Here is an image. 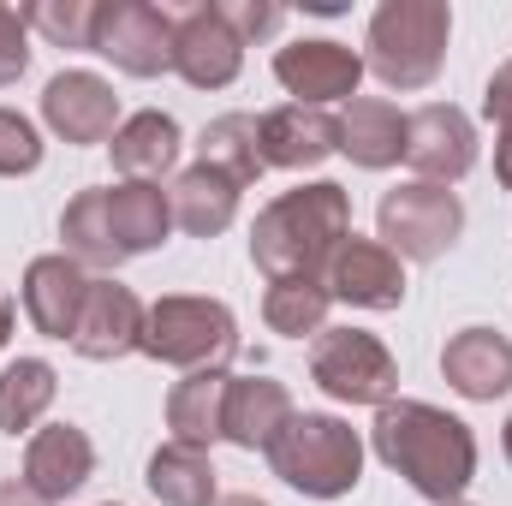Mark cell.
<instances>
[{"label": "cell", "instance_id": "cell-11", "mask_svg": "<svg viewBox=\"0 0 512 506\" xmlns=\"http://www.w3.org/2000/svg\"><path fill=\"white\" fill-rule=\"evenodd\" d=\"M405 161L429 185H459L477 167V126H471V114L453 108V102L417 108L411 126H405Z\"/></svg>", "mask_w": 512, "mask_h": 506}, {"label": "cell", "instance_id": "cell-33", "mask_svg": "<svg viewBox=\"0 0 512 506\" xmlns=\"http://www.w3.org/2000/svg\"><path fill=\"white\" fill-rule=\"evenodd\" d=\"M215 6H221V18L233 24V36H239L245 48L262 42V36H274V30H280V18H286L274 0H215Z\"/></svg>", "mask_w": 512, "mask_h": 506}, {"label": "cell", "instance_id": "cell-26", "mask_svg": "<svg viewBox=\"0 0 512 506\" xmlns=\"http://www.w3.org/2000/svg\"><path fill=\"white\" fill-rule=\"evenodd\" d=\"M60 239H66V256L78 268H120L126 256L114 245V221H108V185L96 191H78L60 215Z\"/></svg>", "mask_w": 512, "mask_h": 506}, {"label": "cell", "instance_id": "cell-19", "mask_svg": "<svg viewBox=\"0 0 512 506\" xmlns=\"http://www.w3.org/2000/svg\"><path fill=\"white\" fill-rule=\"evenodd\" d=\"M292 393H286V381L274 376H233L227 387V417H221V441H233V447H245V453H268L274 447V435L292 423Z\"/></svg>", "mask_w": 512, "mask_h": 506}, {"label": "cell", "instance_id": "cell-24", "mask_svg": "<svg viewBox=\"0 0 512 506\" xmlns=\"http://www.w3.org/2000/svg\"><path fill=\"white\" fill-rule=\"evenodd\" d=\"M227 387H233L227 370H197V376L173 381V393H167V429H173V441H185V447H203V453H209V447L221 441Z\"/></svg>", "mask_w": 512, "mask_h": 506}, {"label": "cell", "instance_id": "cell-7", "mask_svg": "<svg viewBox=\"0 0 512 506\" xmlns=\"http://www.w3.org/2000/svg\"><path fill=\"white\" fill-rule=\"evenodd\" d=\"M310 381L340 405H376L399 393V364L370 328H322L310 346Z\"/></svg>", "mask_w": 512, "mask_h": 506}, {"label": "cell", "instance_id": "cell-9", "mask_svg": "<svg viewBox=\"0 0 512 506\" xmlns=\"http://www.w3.org/2000/svg\"><path fill=\"white\" fill-rule=\"evenodd\" d=\"M274 78L298 108H328V102H358L364 84V54L334 42V36H304L274 54Z\"/></svg>", "mask_w": 512, "mask_h": 506}, {"label": "cell", "instance_id": "cell-39", "mask_svg": "<svg viewBox=\"0 0 512 506\" xmlns=\"http://www.w3.org/2000/svg\"><path fill=\"white\" fill-rule=\"evenodd\" d=\"M453 506H471V501H453Z\"/></svg>", "mask_w": 512, "mask_h": 506}, {"label": "cell", "instance_id": "cell-13", "mask_svg": "<svg viewBox=\"0 0 512 506\" xmlns=\"http://www.w3.org/2000/svg\"><path fill=\"white\" fill-rule=\"evenodd\" d=\"M322 286L334 304L352 310H399L405 304V262L387 251L382 239H340V251L328 256Z\"/></svg>", "mask_w": 512, "mask_h": 506}, {"label": "cell", "instance_id": "cell-5", "mask_svg": "<svg viewBox=\"0 0 512 506\" xmlns=\"http://www.w3.org/2000/svg\"><path fill=\"white\" fill-rule=\"evenodd\" d=\"M143 358L173 364L185 376L197 370H227L239 352V316L221 298H197V292H167L149 304L143 316Z\"/></svg>", "mask_w": 512, "mask_h": 506}, {"label": "cell", "instance_id": "cell-37", "mask_svg": "<svg viewBox=\"0 0 512 506\" xmlns=\"http://www.w3.org/2000/svg\"><path fill=\"white\" fill-rule=\"evenodd\" d=\"M215 506H268V501H262V495H221Z\"/></svg>", "mask_w": 512, "mask_h": 506}, {"label": "cell", "instance_id": "cell-17", "mask_svg": "<svg viewBox=\"0 0 512 506\" xmlns=\"http://www.w3.org/2000/svg\"><path fill=\"white\" fill-rule=\"evenodd\" d=\"M24 316H30V328L42 334V340H72V328H78V310H84V298H90V268H78L66 251L54 256H36L30 268H24Z\"/></svg>", "mask_w": 512, "mask_h": 506}, {"label": "cell", "instance_id": "cell-4", "mask_svg": "<svg viewBox=\"0 0 512 506\" xmlns=\"http://www.w3.org/2000/svg\"><path fill=\"white\" fill-rule=\"evenodd\" d=\"M447 36H453V6L447 0H382L370 12L364 72H376L399 96L429 90L447 66Z\"/></svg>", "mask_w": 512, "mask_h": 506}, {"label": "cell", "instance_id": "cell-38", "mask_svg": "<svg viewBox=\"0 0 512 506\" xmlns=\"http://www.w3.org/2000/svg\"><path fill=\"white\" fill-rule=\"evenodd\" d=\"M501 453H507V465H512V417H507V429H501Z\"/></svg>", "mask_w": 512, "mask_h": 506}, {"label": "cell", "instance_id": "cell-31", "mask_svg": "<svg viewBox=\"0 0 512 506\" xmlns=\"http://www.w3.org/2000/svg\"><path fill=\"white\" fill-rule=\"evenodd\" d=\"M483 114L495 126V179L512 191V60H501L495 78L483 84Z\"/></svg>", "mask_w": 512, "mask_h": 506}, {"label": "cell", "instance_id": "cell-30", "mask_svg": "<svg viewBox=\"0 0 512 506\" xmlns=\"http://www.w3.org/2000/svg\"><path fill=\"white\" fill-rule=\"evenodd\" d=\"M96 6H102V0H36V6H24V24L42 30L54 48H90V36H96Z\"/></svg>", "mask_w": 512, "mask_h": 506}, {"label": "cell", "instance_id": "cell-22", "mask_svg": "<svg viewBox=\"0 0 512 506\" xmlns=\"http://www.w3.org/2000/svg\"><path fill=\"white\" fill-rule=\"evenodd\" d=\"M108 221H114V245L120 256H149L167 245L173 233V197L161 185H143V179H120L108 185Z\"/></svg>", "mask_w": 512, "mask_h": 506}, {"label": "cell", "instance_id": "cell-10", "mask_svg": "<svg viewBox=\"0 0 512 506\" xmlns=\"http://www.w3.org/2000/svg\"><path fill=\"white\" fill-rule=\"evenodd\" d=\"M173 72L191 90H227L245 72V42L233 36L215 0H197L191 12L173 18Z\"/></svg>", "mask_w": 512, "mask_h": 506}, {"label": "cell", "instance_id": "cell-40", "mask_svg": "<svg viewBox=\"0 0 512 506\" xmlns=\"http://www.w3.org/2000/svg\"><path fill=\"white\" fill-rule=\"evenodd\" d=\"M108 506H114V501H108Z\"/></svg>", "mask_w": 512, "mask_h": 506}, {"label": "cell", "instance_id": "cell-14", "mask_svg": "<svg viewBox=\"0 0 512 506\" xmlns=\"http://www.w3.org/2000/svg\"><path fill=\"white\" fill-rule=\"evenodd\" d=\"M42 126L60 143H114L120 96L102 72H54L42 90Z\"/></svg>", "mask_w": 512, "mask_h": 506}, {"label": "cell", "instance_id": "cell-34", "mask_svg": "<svg viewBox=\"0 0 512 506\" xmlns=\"http://www.w3.org/2000/svg\"><path fill=\"white\" fill-rule=\"evenodd\" d=\"M24 66H30V24L18 6H0V90L18 84Z\"/></svg>", "mask_w": 512, "mask_h": 506}, {"label": "cell", "instance_id": "cell-28", "mask_svg": "<svg viewBox=\"0 0 512 506\" xmlns=\"http://www.w3.org/2000/svg\"><path fill=\"white\" fill-rule=\"evenodd\" d=\"M328 310H334V298H328V286L310 280V274H298V280H268V292H262V322H268V334H280V340L322 334V328H328Z\"/></svg>", "mask_w": 512, "mask_h": 506}, {"label": "cell", "instance_id": "cell-27", "mask_svg": "<svg viewBox=\"0 0 512 506\" xmlns=\"http://www.w3.org/2000/svg\"><path fill=\"white\" fill-rule=\"evenodd\" d=\"M54 393H60V376H54L48 358H12L0 370V429L6 435H30L48 417Z\"/></svg>", "mask_w": 512, "mask_h": 506}, {"label": "cell", "instance_id": "cell-3", "mask_svg": "<svg viewBox=\"0 0 512 506\" xmlns=\"http://www.w3.org/2000/svg\"><path fill=\"white\" fill-rule=\"evenodd\" d=\"M268 471L304 501H340L364 483V435L334 411H292L268 447Z\"/></svg>", "mask_w": 512, "mask_h": 506}, {"label": "cell", "instance_id": "cell-21", "mask_svg": "<svg viewBox=\"0 0 512 506\" xmlns=\"http://www.w3.org/2000/svg\"><path fill=\"white\" fill-rule=\"evenodd\" d=\"M114 173L120 179H143V185H161V173H173L179 167V149H185V131L173 114H161V108H143V114H131L120 120L114 131Z\"/></svg>", "mask_w": 512, "mask_h": 506}, {"label": "cell", "instance_id": "cell-6", "mask_svg": "<svg viewBox=\"0 0 512 506\" xmlns=\"http://www.w3.org/2000/svg\"><path fill=\"white\" fill-rule=\"evenodd\" d=\"M376 227H382V245L399 262H435L459 245L465 233V203L453 185H429V179H411V185H393L376 209Z\"/></svg>", "mask_w": 512, "mask_h": 506}, {"label": "cell", "instance_id": "cell-29", "mask_svg": "<svg viewBox=\"0 0 512 506\" xmlns=\"http://www.w3.org/2000/svg\"><path fill=\"white\" fill-rule=\"evenodd\" d=\"M197 149H203V167L227 173L239 191L268 173L262 167V149H256V114H221V120H209L203 137H197Z\"/></svg>", "mask_w": 512, "mask_h": 506}, {"label": "cell", "instance_id": "cell-25", "mask_svg": "<svg viewBox=\"0 0 512 506\" xmlns=\"http://www.w3.org/2000/svg\"><path fill=\"white\" fill-rule=\"evenodd\" d=\"M149 495L161 506H215L221 489H215V459L203 447H185V441H167L149 453V471H143Z\"/></svg>", "mask_w": 512, "mask_h": 506}, {"label": "cell", "instance_id": "cell-2", "mask_svg": "<svg viewBox=\"0 0 512 506\" xmlns=\"http://www.w3.org/2000/svg\"><path fill=\"white\" fill-rule=\"evenodd\" d=\"M352 239V191L334 179H310L298 191H280L251 227V262L268 280H322L328 256Z\"/></svg>", "mask_w": 512, "mask_h": 506}, {"label": "cell", "instance_id": "cell-1", "mask_svg": "<svg viewBox=\"0 0 512 506\" xmlns=\"http://www.w3.org/2000/svg\"><path fill=\"white\" fill-rule=\"evenodd\" d=\"M370 447L393 477H405L423 501L453 506L465 501L471 477H477V435L465 417L429 405V399H387L376 411Z\"/></svg>", "mask_w": 512, "mask_h": 506}, {"label": "cell", "instance_id": "cell-8", "mask_svg": "<svg viewBox=\"0 0 512 506\" xmlns=\"http://www.w3.org/2000/svg\"><path fill=\"white\" fill-rule=\"evenodd\" d=\"M90 54L114 60V72L126 78H161L173 72V18L149 0H102Z\"/></svg>", "mask_w": 512, "mask_h": 506}, {"label": "cell", "instance_id": "cell-20", "mask_svg": "<svg viewBox=\"0 0 512 506\" xmlns=\"http://www.w3.org/2000/svg\"><path fill=\"white\" fill-rule=\"evenodd\" d=\"M405 126H411V114H399L387 96H358L340 114V155L352 167H370V173L399 167L405 161Z\"/></svg>", "mask_w": 512, "mask_h": 506}, {"label": "cell", "instance_id": "cell-16", "mask_svg": "<svg viewBox=\"0 0 512 506\" xmlns=\"http://www.w3.org/2000/svg\"><path fill=\"white\" fill-rule=\"evenodd\" d=\"M256 149H262V167H286V173H304V167H322L328 155H340V120L328 108H268L256 120Z\"/></svg>", "mask_w": 512, "mask_h": 506}, {"label": "cell", "instance_id": "cell-36", "mask_svg": "<svg viewBox=\"0 0 512 506\" xmlns=\"http://www.w3.org/2000/svg\"><path fill=\"white\" fill-rule=\"evenodd\" d=\"M12 322H18V310H12V298L0 292V352H6V340H12Z\"/></svg>", "mask_w": 512, "mask_h": 506}, {"label": "cell", "instance_id": "cell-18", "mask_svg": "<svg viewBox=\"0 0 512 506\" xmlns=\"http://www.w3.org/2000/svg\"><path fill=\"white\" fill-rule=\"evenodd\" d=\"M441 376L459 399L495 405L501 393H512V340L501 328H459L441 346Z\"/></svg>", "mask_w": 512, "mask_h": 506}, {"label": "cell", "instance_id": "cell-32", "mask_svg": "<svg viewBox=\"0 0 512 506\" xmlns=\"http://www.w3.org/2000/svg\"><path fill=\"white\" fill-rule=\"evenodd\" d=\"M42 167V131L18 108H0V179H24Z\"/></svg>", "mask_w": 512, "mask_h": 506}, {"label": "cell", "instance_id": "cell-12", "mask_svg": "<svg viewBox=\"0 0 512 506\" xmlns=\"http://www.w3.org/2000/svg\"><path fill=\"white\" fill-rule=\"evenodd\" d=\"M143 316H149V304L120 286L114 274H102V280H90V298H84V310H78V328H72V352L78 358H90V364H114V358H131L137 346H143Z\"/></svg>", "mask_w": 512, "mask_h": 506}, {"label": "cell", "instance_id": "cell-35", "mask_svg": "<svg viewBox=\"0 0 512 506\" xmlns=\"http://www.w3.org/2000/svg\"><path fill=\"white\" fill-rule=\"evenodd\" d=\"M0 506H54V501H42V495L24 489V483H0Z\"/></svg>", "mask_w": 512, "mask_h": 506}, {"label": "cell", "instance_id": "cell-15", "mask_svg": "<svg viewBox=\"0 0 512 506\" xmlns=\"http://www.w3.org/2000/svg\"><path fill=\"white\" fill-rule=\"evenodd\" d=\"M96 477V441L78 429V423H48V429H36L30 435V447H24V489H36L42 501H72L84 483Z\"/></svg>", "mask_w": 512, "mask_h": 506}, {"label": "cell", "instance_id": "cell-23", "mask_svg": "<svg viewBox=\"0 0 512 506\" xmlns=\"http://www.w3.org/2000/svg\"><path fill=\"white\" fill-rule=\"evenodd\" d=\"M167 197H173V227H185L191 239H221L239 221V185L227 173L203 167V161L185 167Z\"/></svg>", "mask_w": 512, "mask_h": 506}]
</instances>
